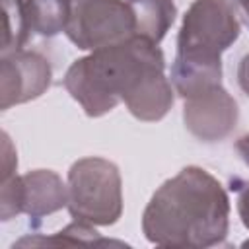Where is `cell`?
Returning a JSON list of instances; mask_svg holds the SVG:
<instances>
[{
    "label": "cell",
    "instance_id": "obj_1",
    "mask_svg": "<svg viewBox=\"0 0 249 249\" xmlns=\"http://www.w3.org/2000/svg\"><path fill=\"white\" fill-rule=\"evenodd\" d=\"M230 228V200L206 169L189 165L167 179L142 214V231L163 247L220 245Z\"/></svg>",
    "mask_w": 249,
    "mask_h": 249
},
{
    "label": "cell",
    "instance_id": "obj_2",
    "mask_svg": "<svg viewBox=\"0 0 249 249\" xmlns=\"http://www.w3.org/2000/svg\"><path fill=\"white\" fill-rule=\"evenodd\" d=\"M158 70H163L160 47L146 37L132 35L74 60L62 84L88 117H101L119 101H126Z\"/></svg>",
    "mask_w": 249,
    "mask_h": 249
},
{
    "label": "cell",
    "instance_id": "obj_3",
    "mask_svg": "<svg viewBox=\"0 0 249 249\" xmlns=\"http://www.w3.org/2000/svg\"><path fill=\"white\" fill-rule=\"evenodd\" d=\"M68 212L74 220L111 226L123 214L119 167L105 158H82L68 169Z\"/></svg>",
    "mask_w": 249,
    "mask_h": 249
},
{
    "label": "cell",
    "instance_id": "obj_4",
    "mask_svg": "<svg viewBox=\"0 0 249 249\" xmlns=\"http://www.w3.org/2000/svg\"><path fill=\"white\" fill-rule=\"evenodd\" d=\"M64 33L78 49L95 51L136 35V21L128 0H76Z\"/></svg>",
    "mask_w": 249,
    "mask_h": 249
},
{
    "label": "cell",
    "instance_id": "obj_5",
    "mask_svg": "<svg viewBox=\"0 0 249 249\" xmlns=\"http://www.w3.org/2000/svg\"><path fill=\"white\" fill-rule=\"evenodd\" d=\"M241 25L231 0H195L177 37V53L220 56L239 37Z\"/></svg>",
    "mask_w": 249,
    "mask_h": 249
},
{
    "label": "cell",
    "instance_id": "obj_6",
    "mask_svg": "<svg viewBox=\"0 0 249 249\" xmlns=\"http://www.w3.org/2000/svg\"><path fill=\"white\" fill-rule=\"evenodd\" d=\"M64 206H68V187L51 169H35L2 181L0 218L4 222L19 214H27L37 222Z\"/></svg>",
    "mask_w": 249,
    "mask_h": 249
},
{
    "label": "cell",
    "instance_id": "obj_7",
    "mask_svg": "<svg viewBox=\"0 0 249 249\" xmlns=\"http://www.w3.org/2000/svg\"><path fill=\"white\" fill-rule=\"evenodd\" d=\"M53 82L51 62L37 51L18 49L2 53L0 70V109L27 103L43 95Z\"/></svg>",
    "mask_w": 249,
    "mask_h": 249
},
{
    "label": "cell",
    "instance_id": "obj_8",
    "mask_svg": "<svg viewBox=\"0 0 249 249\" xmlns=\"http://www.w3.org/2000/svg\"><path fill=\"white\" fill-rule=\"evenodd\" d=\"M239 119L237 101L220 86L185 99L183 121L187 130L200 142H220L228 138Z\"/></svg>",
    "mask_w": 249,
    "mask_h": 249
},
{
    "label": "cell",
    "instance_id": "obj_9",
    "mask_svg": "<svg viewBox=\"0 0 249 249\" xmlns=\"http://www.w3.org/2000/svg\"><path fill=\"white\" fill-rule=\"evenodd\" d=\"M171 82L175 91L189 99L222 84V58L177 53L171 66Z\"/></svg>",
    "mask_w": 249,
    "mask_h": 249
},
{
    "label": "cell",
    "instance_id": "obj_10",
    "mask_svg": "<svg viewBox=\"0 0 249 249\" xmlns=\"http://www.w3.org/2000/svg\"><path fill=\"white\" fill-rule=\"evenodd\" d=\"M134 21H136V35L150 39L152 43L160 45L165 37L169 27L175 21L177 8L173 0H128Z\"/></svg>",
    "mask_w": 249,
    "mask_h": 249
},
{
    "label": "cell",
    "instance_id": "obj_11",
    "mask_svg": "<svg viewBox=\"0 0 249 249\" xmlns=\"http://www.w3.org/2000/svg\"><path fill=\"white\" fill-rule=\"evenodd\" d=\"M25 19L31 33L54 37L66 29L70 4L66 0H23Z\"/></svg>",
    "mask_w": 249,
    "mask_h": 249
},
{
    "label": "cell",
    "instance_id": "obj_12",
    "mask_svg": "<svg viewBox=\"0 0 249 249\" xmlns=\"http://www.w3.org/2000/svg\"><path fill=\"white\" fill-rule=\"evenodd\" d=\"M91 243L107 245V243H115V241L103 239L93 230V224L74 220L72 224H68L64 230L56 231L51 237H23L16 245H91Z\"/></svg>",
    "mask_w": 249,
    "mask_h": 249
},
{
    "label": "cell",
    "instance_id": "obj_13",
    "mask_svg": "<svg viewBox=\"0 0 249 249\" xmlns=\"http://www.w3.org/2000/svg\"><path fill=\"white\" fill-rule=\"evenodd\" d=\"M4 6V35H2V53L25 49V43L31 37L25 19L23 0H2Z\"/></svg>",
    "mask_w": 249,
    "mask_h": 249
},
{
    "label": "cell",
    "instance_id": "obj_14",
    "mask_svg": "<svg viewBox=\"0 0 249 249\" xmlns=\"http://www.w3.org/2000/svg\"><path fill=\"white\" fill-rule=\"evenodd\" d=\"M231 189L237 193V214L241 218V224L249 230V181L231 179Z\"/></svg>",
    "mask_w": 249,
    "mask_h": 249
},
{
    "label": "cell",
    "instance_id": "obj_15",
    "mask_svg": "<svg viewBox=\"0 0 249 249\" xmlns=\"http://www.w3.org/2000/svg\"><path fill=\"white\" fill-rule=\"evenodd\" d=\"M16 167H18L16 150H14L12 142H10V136L6 132H2V181L12 177Z\"/></svg>",
    "mask_w": 249,
    "mask_h": 249
},
{
    "label": "cell",
    "instance_id": "obj_16",
    "mask_svg": "<svg viewBox=\"0 0 249 249\" xmlns=\"http://www.w3.org/2000/svg\"><path fill=\"white\" fill-rule=\"evenodd\" d=\"M237 84L243 89V93L249 95V53L241 58V62L237 66Z\"/></svg>",
    "mask_w": 249,
    "mask_h": 249
},
{
    "label": "cell",
    "instance_id": "obj_17",
    "mask_svg": "<svg viewBox=\"0 0 249 249\" xmlns=\"http://www.w3.org/2000/svg\"><path fill=\"white\" fill-rule=\"evenodd\" d=\"M235 150H237V154L241 156V160L249 165V134L237 138V142H235Z\"/></svg>",
    "mask_w": 249,
    "mask_h": 249
},
{
    "label": "cell",
    "instance_id": "obj_18",
    "mask_svg": "<svg viewBox=\"0 0 249 249\" xmlns=\"http://www.w3.org/2000/svg\"><path fill=\"white\" fill-rule=\"evenodd\" d=\"M231 4H233V8H235V12L243 18V21H245L247 27H249V0H231Z\"/></svg>",
    "mask_w": 249,
    "mask_h": 249
},
{
    "label": "cell",
    "instance_id": "obj_19",
    "mask_svg": "<svg viewBox=\"0 0 249 249\" xmlns=\"http://www.w3.org/2000/svg\"><path fill=\"white\" fill-rule=\"evenodd\" d=\"M66 2H68V4H70V6H72V2H76V0H66Z\"/></svg>",
    "mask_w": 249,
    "mask_h": 249
}]
</instances>
